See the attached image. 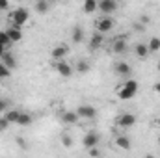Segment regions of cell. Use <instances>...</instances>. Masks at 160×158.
Masks as SVG:
<instances>
[{"label":"cell","mask_w":160,"mask_h":158,"mask_svg":"<svg viewBox=\"0 0 160 158\" xmlns=\"http://www.w3.org/2000/svg\"><path fill=\"white\" fill-rule=\"evenodd\" d=\"M138 89H140L138 80L127 78L119 86V89H118V97H119L121 101H130V99H134V97L138 95Z\"/></svg>","instance_id":"6da1fadb"},{"label":"cell","mask_w":160,"mask_h":158,"mask_svg":"<svg viewBox=\"0 0 160 158\" xmlns=\"http://www.w3.org/2000/svg\"><path fill=\"white\" fill-rule=\"evenodd\" d=\"M9 17H11V21H13V26L22 28V26L28 22L30 13H28V9H26V7H15V9L9 13Z\"/></svg>","instance_id":"7a4b0ae2"},{"label":"cell","mask_w":160,"mask_h":158,"mask_svg":"<svg viewBox=\"0 0 160 158\" xmlns=\"http://www.w3.org/2000/svg\"><path fill=\"white\" fill-rule=\"evenodd\" d=\"M118 7H119L118 0H99L97 2V11H101L104 17H110L112 13H116Z\"/></svg>","instance_id":"3957f363"},{"label":"cell","mask_w":160,"mask_h":158,"mask_svg":"<svg viewBox=\"0 0 160 158\" xmlns=\"http://www.w3.org/2000/svg\"><path fill=\"white\" fill-rule=\"evenodd\" d=\"M114 28V19L112 17H104V15H101L97 21H95V30L99 32V34H106V32H110Z\"/></svg>","instance_id":"277c9868"},{"label":"cell","mask_w":160,"mask_h":158,"mask_svg":"<svg viewBox=\"0 0 160 158\" xmlns=\"http://www.w3.org/2000/svg\"><path fill=\"white\" fill-rule=\"evenodd\" d=\"M101 141V134L95 132V130H89L88 134H84V140H82V145L89 151V149H95Z\"/></svg>","instance_id":"5b68a950"},{"label":"cell","mask_w":160,"mask_h":158,"mask_svg":"<svg viewBox=\"0 0 160 158\" xmlns=\"http://www.w3.org/2000/svg\"><path fill=\"white\" fill-rule=\"evenodd\" d=\"M75 112L78 114L80 119H88V121H91V119L97 117V108L91 106V104H80Z\"/></svg>","instance_id":"8992f818"},{"label":"cell","mask_w":160,"mask_h":158,"mask_svg":"<svg viewBox=\"0 0 160 158\" xmlns=\"http://www.w3.org/2000/svg\"><path fill=\"white\" fill-rule=\"evenodd\" d=\"M69 54V47L63 45V43H58L52 50H50V58L56 60V62H65V56Z\"/></svg>","instance_id":"52a82bcc"},{"label":"cell","mask_w":160,"mask_h":158,"mask_svg":"<svg viewBox=\"0 0 160 158\" xmlns=\"http://www.w3.org/2000/svg\"><path fill=\"white\" fill-rule=\"evenodd\" d=\"M116 123H118V126H121V128H130L136 123V116L134 114H121V116H118Z\"/></svg>","instance_id":"ba28073f"},{"label":"cell","mask_w":160,"mask_h":158,"mask_svg":"<svg viewBox=\"0 0 160 158\" xmlns=\"http://www.w3.org/2000/svg\"><path fill=\"white\" fill-rule=\"evenodd\" d=\"M114 71H116V75H118V77H128L132 69H130V65H128L125 60H119V62H116Z\"/></svg>","instance_id":"9c48e42d"},{"label":"cell","mask_w":160,"mask_h":158,"mask_svg":"<svg viewBox=\"0 0 160 158\" xmlns=\"http://www.w3.org/2000/svg\"><path fill=\"white\" fill-rule=\"evenodd\" d=\"M56 71H58L60 77H65V78L73 77V67H71L67 62H58V63H56Z\"/></svg>","instance_id":"30bf717a"},{"label":"cell","mask_w":160,"mask_h":158,"mask_svg":"<svg viewBox=\"0 0 160 158\" xmlns=\"http://www.w3.org/2000/svg\"><path fill=\"white\" fill-rule=\"evenodd\" d=\"M6 34H8V37H9V41H11V45H13V43H19V41L22 39V30L17 28V26L6 28Z\"/></svg>","instance_id":"8fae6325"},{"label":"cell","mask_w":160,"mask_h":158,"mask_svg":"<svg viewBox=\"0 0 160 158\" xmlns=\"http://www.w3.org/2000/svg\"><path fill=\"white\" fill-rule=\"evenodd\" d=\"M102 43H104V36L99 34V32H93V36L89 37V48L91 50H99L102 47Z\"/></svg>","instance_id":"7c38bea8"},{"label":"cell","mask_w":160,"mask_h":158,"mask_svg":"<svg viewBox=\"0 0 160 158\" xmlns=\"http://www.w3.org/2000/svg\"><path fill=\"white\" fill-rule=\"evenodd\" d=\"M60 117H62V121H63L65 125H75V123H78V119H80L78 114H77L75 110H67V112H63Z\"/></svg>","instance_id":"4fadbf2b"},{"label":"cell","mask_w":160,"mask_h":158,"mask_svg":"<svg viewBox=\"0 0 160 158\" xmlns=\"http://www.w3.org/2000/svg\"><path fill=\"white\" fill-rule=\"evenodd\" d=\"M9 45H11V41L8 37V34H6V30L4 32H0V58L6 54V52H9L8 48H9Z\"/></svg>","instance_id":"5bb4252c"},{"label":"cell","mask_w":160,"mask_h":158,"mask_svg":"<svg viewBox=\"0 0 160 158\" xmlns=\"http://www.w3.org/2000/svg\"><path fill=\"white\" fill-rule=\"evenodd\" d=\"M0 60H2V63H4V65L9 69V71H13V69L17 67V60H15V56H13L11 52H6V54L0 58Z\"/></svg>","instance_id":"9a60e30c"},{"label":"cell","mask_w":160,"mask_h":158,"mask_svg":"<svg viewBox=\"0 0 160 158\" xmlns=\"http://www.w3.org/2000/svg\"><path fill=\"white\" fill-rule=\"evenodd\" d=\"M134 52H136V56H138L140 60H145V58L151 54V52H149V48H147V43H140V45H136Z\"/></svg>","instance_id":"2e32d148"},{"label":"cell","mask_w":160,"mask_h":158,"mask_svg":"<svg viewBox=\"0 0 160 158\" xmlns=\"http://www.w3.org/2000/svg\"><path fill=\"white\" fill-rule=\"evenodd\" d=\"M116 145L119 147V149H123V151H128L130 149V140H128V136H125V134H121V136H118L116 138Z\"/></svg>","instance_id":"e0dca14e"},{"label":"cell","mask_w":160,"mask_h":158,"mask_svg":"<svg viewBox=\"0 0 160 158\" xmlns=\"http://www.w3.org/2000/svg\"><path fill=\"white\" fill-rule=\"evenodd\" d=\"M89 69H91V65H89L88 60H78V62H77V71H78V75H88Z\"/></svg>","instance_id":"ac0fdd59"},{"label":"cell","mask_w":160,"mask_h":158,"mask_svg":"<svg viewBox=\"0 0 160 158\" xmlns=\"http://www.w3.org/2000/svg\"><path fill=\"white\" fill-rule=\"evenodd\" d=\"M82 11H84V13H95V11H97V2H95V0H84Z\"/></svg>","instance_id":"d6986e66"},{"label":"cell","mask_w":160,"mask_h":158,"mask_svg":"<svg viewBox=\"0 0 160 158\" xmlns=\"http://www.w3.org/2000/svg\"><path fill=\"white\" fill-rule=\"evenodd\" d=\"M112 50H114L116 54H123V52L127 50V41L125 39H116L114 45H112Z\"/></svg>","instance_id":"ffe728a7"},{"label":"cell","mask_w":160,"mask_h":158,"mask_svg":"<svg viewBox=\"0 0 160 158\" xmlns=\"http://www.w3.org/2000/svg\"><path fill=\"white\" fill-rule=\"evenodd\" d=\"M34 7H36L38 13H47V11L50 9V2H47V0H38Z\"/></svg>","instance_id":"44dd1931"},{"label":"cell","mask_w":160,"mask_h":158,"mask_svg":"<svg viewBox=\"0 0 160 158\" xmlns=\"http://www.w3.org/2000/svg\"><path fill=\"white\" fill-rule=\"evenodd\" d=\"M71 39H73V43H82V41H84V30H82L80 26H75V28H73Z\"/></svg>","instance_id":"7402d4cb"},{"label":"cell","mask_w":160,"mask_h":158,"mask_svg":"<svg viewBox=\"0 0 160 158\" xmlns=\"http://www.w3.org/2000/svg\"><path fill=\"white\" fill-rule=\"evenodd\" d=\"M19 114H21L19 110H8V112L4 114V117L9 121V125H11V123H15V125H17V121H19Z\"/></svg>","instance_id":"603a6c76"},{"label":"cell","mask_w":160,"mask_h":158,"mask_svg":"<svg viewBox=\"0 0 160 158\" xmlns=\"http://www.w3.org/2000/svg\"><path fill=\"white\" fill-rule=\"evenodd\" d=\"M17 125H21V126H28V125H32V116L21 112V114H19V121H17Z\"/></svg>","instance_id":"cb8c5ba5"},{"label":"cell","mask_w":160,"mask_h":158,"mask_svg":"<svg viewBox=\"0 0 160 158\" xmlns=\"http://www.w3.org/2000/svg\"><path fill=\"white\" fill-rule=\"evenodd\" d=\"M147 48H149V52H158L160 50V37H151L149 43H147Z\"/></svg>","instance_id":"d4e9b609"},{"label":"cell","mask_w":160,"mask_h":158,"mask_svg":"<svg viewBox=\"0 0 160 158\" xmlns=\"http://www.w3.org/2000/svg\"><path fill=\"white\" fill-rule=\"evenodd\" d=\"M62 145H63L65 149H71V147H73V138H71V134H63V136H62Z\"/></svg>","instance_id":"484cf974"},{"label":"cell","mask_w":160,"mask_h":158,"mask_svg":"<svg viewBox=\"0 0 160 158\" xmlns=\"http://www.w3.org/2000/svg\"><path fill=\"white\" fill-rule=\"evenodd\" d=\"M9 75H11V71H9V69H8V67H6V65H4V63L0 62V80L8 78Z\"/></svg>","instance_id":"4316f807"},{"label":"cell","mask_w":160,"mask_h":158,"mask_svg":"<svg viewBox=\"0 0 160 158\" xmlns=\"http://www.w3.org/2000/svg\"><path fill=\"white\" fill-rule=\"evenodd\" d=\"M8 128H9V121L4 117V116H0V132H4Z\"/></svg>","instance_id":"83f0119b"},{"label":"cell","mask_w":160,"mask_h":158,"mask_svg":"<svg viewBox=\"0 0 160 158\" xmlns=\"http://www.w3.org/2000/svg\"><path fill=\"white\" fill-rule=\"evenodd\" d=\"M8 106H9V102H8V101H4V99H0V114H2V116L8 112Z\"/></svg>","instance_id":"f1b7e54d"},{"label":"cell","mask_w":160,"mask_h":158,"mask_svg":"<svg viewBox=\"0 0 160 158\" xmlns=\"http://www.w3.org/2000/svg\"><path fill=\"white\" fill-rule=\"evenodd\" d=\"M88 153H89V156H91V158H99V156H101V153H99V149H97V147H95V149H89Z\"/></svg>","instance_id":"f546056e"},{"label":"cell","mask_w":160,"mask_h":158,"mask_svg":"<svg viewBox=\"0 0 160 158\" xmlns=\"http://www.w3.org/2000/svg\"><path fill=\"white\" fill-rule=\"evenodd\" d=\"M9 7V2L8 0H0V11H6Z\"/></svg>","instance_id":"4dcf8cb0"},{"label":"cell","mask_w":160,"mask_h":158,"mask_svg":"<svg viewBox=\"0 0 160 158\" xmlns=\"http://www.w3.org/2000/svg\"><path fill=\"white\" fill-rule=\"evenodd\" d=\"M153 89H155V91H157V93H160V82H157V84H155V86H153Z\"/></svg>","instance_id":"1f68e13d"},{"label":"cell","mask_w":160,"mask_h":158,"mask_svg":"<svg viewBox=\"0 0 160 158\" xmlns=\"http://www.w3.org/2000/svg\"><path fill=\"white\" fill-rule=\"evenodd\" d=\"M142 22H143V24H147V22H149V17H147V15H143V17H142Z\"/></svg>","instance_id":"d6a6232c"},{"label":"cell","mask_w":160,"mask_h":158,"mask_svg":"<svg viewBox=\"0 0 160 158\" xmlns=\"http://www.w3.org/2000/svg\"><path fill=\"white\" fill-rule=\"evenodd\" d=\"M157 69H158V73H160V62H158V63H157Z\"/></svg>","instance_id":"836d02e7"}]
</instances>
